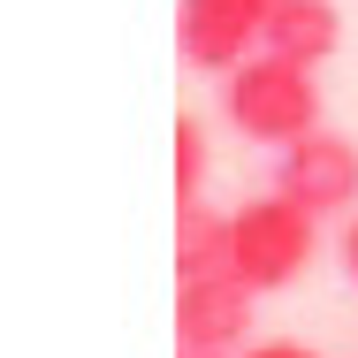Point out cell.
Segmentation results:
<instances>
[{"mask_svg": "<svg viewBox=\"0 0 358 358\" xmlns=\"http://www.w3.org/2000/svg\"><path fill=\"white\" fill-rule=\"evenodd\" d=\"M313 221L297 199L267 191V199H244L229 214V275H244L252 289H289L313 259Z\"/></svg>", "mask_w": 358, "mask_h": 358, "instance_id": "2", "label": "cell"}, {"mask_svg": "<svg viewBox=\"0 0 358 358\" xmlns=\"http://www.w3.org/2000/svg\"><path fill=\"white\" fill-rule=\"evenodd\" d=\"M221 115H229V130L252 145H297L305 130H320V84L305 62H289V54H244L236 69L221 76Z\"/></svg>", "mask_w": 358, "mask_h": 358, "instance_id": "1", "label": "cell"}, {"mask_svg": "<svg viewBox=\"0 0 358 358\" xmlns=\"http://www.w3.org/2000/svg\"><path fill=\"white\" fill-rule=\"evenodd\" d=\"M252 297L259 289L244 282V275H191V282L176 289V336H183V351L229 358L244 343V328H252Z\"/></svg>", "mask_w": 358, "mask_h": 358, "instance_id": "5", "label": "cell"}, {"mask_svg": "<svg viewBox=\"0 0 358 358\" xmlns=\"http://www.w3.org/2000/svg\"><path fill=\"white\" fill-rule=\"evenodd\" d=\"M206 199V130L183 115L176 122V206H199Z\"/></svg>", "mask_w": 358, "mask_h": 358, "instance_id": "8", "label": "cell"}, {"mask_svg": "<svg viewBox=\"0 0 358 358\" xmlns=\"http://www.w3.org/2000/svg\"><path fill=\"white\" fill-rule=\"evenodd\" d=\"M176 275H229V214L214 206H183L176 214Z\"/></svg>", "mask_w": 358, "mask_h": 358, "instance_id": "7", "label": "cell"}, {"mask_svg": "<svg viewBox=\"0 0 358 358\" xmlns=\"http://www.w3.org/2000/svg\"><path fill=\"white\" fill-rule=\"evenodd\" d=\"M259 46L305 62V69H320V62H336V46H343V8H336V0H275Z\"/></svg>", "mask_w": 358, "mask_h": 358, "instance_id": "6", "label": "cell"}, {"mask_svg": "<svg viewBox=\"0 0 358 358\" xmlns=\"http://www.w3.org/2000/svg\"><path fill=\"white\" fill-rule=\"evenodd\" d=\"M267 8L275 0H183V15H176V46H183V62L206 76H229L244 54H259V38H267Z\"/></svg>", "mask_w": 358, "mask_h": 358, "instance_id": "4", "label": "cell"}, {"mask_svg": "<svg viewBox=\"0 0 358 358\" xmlns=\"http://www.w3.org/2000/svg\"><path fill=\"white\" fill-rule=\"evenodd\" d=\"M244 358H313V351H305V343H252Z\"/></svg>", "mask_w": 358, "mask_h": 358, "instance_id": "9", "label": "cell"}, {"mask_svg": "<svg viewBox=\"0 0 358 358\" xmlns=\"http://www.w3.org/2000/svg\"><path fill=\"white\" fill-rule=\"evenodd\" d=\"M183 358H206V351H183Z\"/></svg>", "mask_w": 358, "mask_h": 358, "instance_id": "11", "label": "cell"}, {"mask_svg": "<svg viewBox=\"0 0 358 358\" xmlns=\"http://www.w3.org/2000/svg\"><path fill=\"white\" fill-rule=\"evenodd\" d=\"M275 191L297 199L305 214H351L358 206V145L336 130H305L275 160Z\"/></svg>", "mask_w": 358, "mask_h": 358, "instance_id": "3", "label": "cell"}, {"mask_svg": "<svg viewBox=\"0 0 358 358\" xmlns=\"http://www.w3.org/2000/svg\"><path fill=\"white\" fill-rule=\"evenodd\" d=\"M343 267H351V282H358V214H351V229H343Z\"/></svg>", "mask_w": 358, "mask_h": 358, "instance_id": "10", "label": "cell"}]
</instances>
